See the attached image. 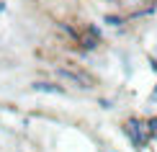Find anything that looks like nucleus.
<instances>
[{
  "label": "nucleus",
  "instance_id": "nucleus-1",
  "mask_svg": "<svg viewBox=\"0 0 157 152\" xmlns=\"http://www.w3.org/2000/svg\"><path fill=\"white\" fill-rule=\"evenodd\" d=\"M124 134H126L129 144L134 147V152H144L149 147V134H147V124L139 116H129L124 121Z\"/></svg>",
  "mask_w": 157,
  "mask_h": 152
},
{
  "label": "nucleus",
  "instance_id": "nucleus-2",
  "mask_svg": "<svg viewBox=\"0 0 157 152\" xmlns=\"http://www.w3.org/2000/svg\"><path fill=\"white\" fill-rule=\"evenodd\" d=\"M57 77H59V80H64V83H70V85H75V88H80V90L93 88V80H90L85 72L72 70V67H57Z\"/></svg>",
  "mask_w": 157,
  "mask_h": 152
},
{
  "label": "nucleus",
  "instance_id": "nucleus-3",
  "mask_svg": "<svg viewBox=\"0 0 157 152\" xmlns=\"http://www.w3.org/2000/svg\"><path fill=\"white\" fill-rule=\"evenodd\" d=\"M31 90L34 93H47V95H67V88L54 80H34L31 83Z\"/></svg>",
  "mask_w": 157,
  "mask_h": 152
},
{
  "label": "nucleus",
  "instance_id": "nucleus-4",
  "mask_svg": "<svg viewBox=\"0 0 157 152\" xmlns=\"http://www.w3.org/2000/svg\"><path fill=\"white\" fill-rule=\"evenodd\" d=\"M77 44H80V49L82 52H95L98 47H101V39H95V36H90V34H80V39H77Z\"/></svg>",
  "mask_w": 157,
  "mask_h": 152
},
{
  "label": "nucleus",
  "instance_id": "nucleus-5",
  "mask_svg": "<svg viewBox=\"0 0 157 152\" xmlns=\"http://www.w3.org/2000/svg\"><path fill=\"white\" fill-rule=\"evenodd\" d=\"M103 23L111 26V29H121V26L126 23V18L119 16V13H106V16H103Z\"/></svg>",
  "mask_w": 157,
  "mask_h": 152
},
{
  "label": "nucleus",
  "instance_id": "nucleus-6",
  "mask_svg": "<svg viewBox=\"0 0 157 152\" xmlns=\"http://www.w3.org/2000/svg\"><path fill=\"white\" fill-rule=\"evenodd\" d=\"M144 124H147L149 142H152V139H157V116H149V119H144Z\"/></svg>",
  "mask_w": 157,
  "mask_h": 152
},
{
  "label": "nucleus",
  "instance_id": "nucleus-7",
  "mask_svg": "<svg viewBox=\"0 0 157 152\" xmlns=\"http://www.w3.org/2000/svg\"><path fill=\"white\" fill-rule=\"evenodd\" d=\"M85 34H90V36H95V39L103 41V31H101V26H95V23H85Z\"/></svg>",
  "mask_w": 157,
  "mask_h": 152
},
{
  "label": "nucleus",
  "instance_id": "nucleus-8",
  "mask_svg": "<svg viewBox=\"0 0 157 152\" xmlns=\"http://www.w3.org/2000/svg\"><path fill=\"white\" fill-rule=\"evenodd\" d=\"M98 103H101V108H106V111L113 108V101H108V98H98Z\"/></svg>",
  "mask_w": 157,
  "mask_h": 152
},
{
  "label": "nucleus",
  "instance_id": "nucleus-9",
  "mask_svg": "<svg viewBox=\"0 0 157 152\" xmlns=\"http://www.w3.org/2000/svg\"><path fill=\"white\" fill-rule=\"evenodd\" d=\"M149 103H157V85H155L152 93H149Z\"/></svg>",
  "mask_w": 157,
  "mask_h": 152
},
{
  "label": "nucleus",
  "instance_id": "nucleus-10",
  "mask_svg": "<svg viewBox=\"0 0 157 152\" xmlns=\"http://www.w3.org/2000/svg\"><path fill=\"white\" fill-rule=\"evenodd\" d=\"M5 10H8V3H5V0H0V16H3Z\"/></svg>",
  "mask_w": 157,
  "mask_h": 152
},
{
  "label": "nucleus",
  "instance_id": "nucleus-11",
  "mask_svg": "<svg viewBox=\"0 0 157 152\" xmlns=\"http://www.w3.org/2000/svg\"><path fill=\"white\" fill-rule=\"evenodd\" d=\"M149 64H152V70L157 72V59H155V57H149Z\"/></svg>",
  "mask_w": 157,
  "mask_h": 152
},
{
  "label": "nucleus",
  "instance_id": "nucleus-12",
  "mask_svg": "<svg viewBox=\"0 0 157 152\" xmlns=\"http://www.w3.org/2000/svg\"><path fill=\"white\" fill-rule=\"evenodd\" d=\"M101 152H106V150H101Z\"/></svg>",
  "mask_w": 157,
  "mask_h": 152
}]
</instances>
